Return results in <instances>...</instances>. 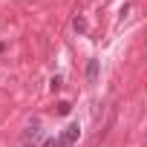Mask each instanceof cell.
Returning a JSON list of instances; mask_svg holds the SVG:
<instances>
[{
  "label": "cell",
  "instance_id": "6da1fadb",
  "mask_svg": "<svg viewBox=\"0 0 147 147\" xmlns=\"http://www.w3.org/2000/svg\"><path fill=\"white\" fill-rule=\"evenodd\" d=\"M20 138H23V144H26V147H38V144L43 141V130H40L38 124H32V127H26V130H23V136H20Z\"/></svg>",
  "mask_w": 147,
  "mask_h": 147
},
{
  "label": "cell",
  "instance_id": "7a4b0ae2",
  "mask_svg": "<svg viewBox=\"0 0 147 147\" xmlns=\"http://www.w3.org/2000/svg\"><path fill=\"white\" fill-rule=\"evenodd\" d=\"M78 136H81V127H78V124H69V127L63 130V136H61V141H63L66 147H72V144L78 141Z\"/></svg>",
  "mask_w": 147,
  "mask_h": 147
},
{
  "label": "cell",
  "instance_id": "3957f363",
  "mask_svg": "<svg viewBox=\"0 0 147 147\" xmlns=\"http://www.w3.org/2000/svg\"><path fill=\"white\" fill-rule=\"evenodd\" d=\"M87 81H90V84L98 81V61H90V63H87Z\"/></svg>",
  "mask_w": 147,
  "mask_h": 147
},
{
  "label": "cell",
  "instance_id": "277c9868",
  "mask_svg": "<svg viewBox=\"0 0 147 147\" xmlns=\"http://www.w3.org/2000/svg\"><path fill=\"white\" fill-rule=\"evenodd\" d=\"M55 113H58V115H69V113H72V104H69V101H58V104H55Z\"/></svg>",
  "mask_w": 147,
  "mask_h": 147
},
{
  "label": "cell",
  "instance_id": "5b68a950",
  "mask_svg": "<svg viewBox=\"0 0 147 147\" xmlns=\"http://www.w3.org/2000/svg\"><path fill=\"white\" fill-rule=\"evenodd\" d=\"M40 147H66L61 138H46V141H40Z\"/></svg>",
  "mask_w": 147,
  "mask_h": 147
},
{
  "label": "cell",
  "instance_id": "8992f818",
  "mask_svg": "<svg viewBox=\"0 0 147 147\" xmlns=\"http://www.w3.org/2000/svg\"><path fill=\"white\" fill-rule=\"evenodd\" d=\"M72 26H75V32H87V20H84V18H75Z\"/></svg>",
  "mask_w": 147,
  "mask_h": 147
},
{
  "label": "cell",
  "instance_id": "52a82bcc",
  "mask_svg": "<svg viewBox=\"0 0 147 147\" xmlns=\"http://www.w3.org/2000/svg\"><path fill=\"white\" fill-rule=\"evenodd\" d=\"M49 87H52V92H58V90H61V87H63V81H61V78H58V75H55V78H52V81H49Z\"/></svg>",
  "mask_w": 147,
  "mask_h": 147
}]
</instances>
